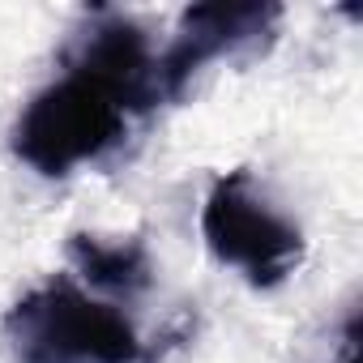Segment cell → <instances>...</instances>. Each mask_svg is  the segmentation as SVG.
Listing matches in <instances>:
<instances>
[{"instance_id": "obj_1", "label": "cell", "mask_w": 363, "mask_h": 363, "mask_svg": "<svg viewBox=\"0 0 363 363\" xmlns=\"http://www.w3.org/2000/svg\"><path fill=\"white\" fill-rule=\"evenodd\" d=\"M60 69L13 120V154L43 179L107 158L141 116L162 107L158 56L128 13L86 9L60 48Z\"/></svg>"}, {"instance_id": "obj_2", "label": "cell", "mask_w": 363, "mask_h": 363, "mask_svg": "<svg viewBox=\"0 0 363 363\" xmlns=\"http://www.w3.org/2000/svg\"><path fill=\"white\" fill-rule=\"evenodd\" d=\"M9 363H150L137 325L111 299H94L73 274H52L26 291L0 320Z\"/></svg>"}, {"instance_id": "obj_3", "label": "cell", "mask_w": 363, "mask_h": 363, "mask_svg": "<svg viewBox=\"0 0 363 363\" xmlns=\"http://www.w3.org/2000/svg\"><path fill=\"white\" fill-rule=\"evenodd\" d=\"M201 235L218 265H231L244 274L248 286L274 291L303 265V231L295 218H286L257 175L248 167H235L214 179V189L201 210Z\"/></svg>"}, {"instance_id": "obj_4", "label": "cell", "mask_w": 363, "mask_h": 363, "mask_svg": "<svg viewBox=\"0 0 363 363\" xmlns=\"http://www.w3.org/2000/svg\"><path fill=\"white\" fill-rule=\"evenodd\" d=\"M282 5L269 0H244V5H189L179 13L175 39L158 56V90L162 103L184 99L189 82L227 56H252L265 52L278 35Z\"/></svg>"}, {"instance_id": "obj_5", "label": "cell", "mask_w": 363, "mask_h": 363, "mask_svg": "<svg viewBox=\"0 0 363 363\" xmlns=\"http://www.w3.org/2000/svg\"><path fill=\"white\" fill-rule=\"evenodd\" d=\"M69 261L107 299H141L154 286V261L137 235H69Z\"/></svg>"}]
</instances>
